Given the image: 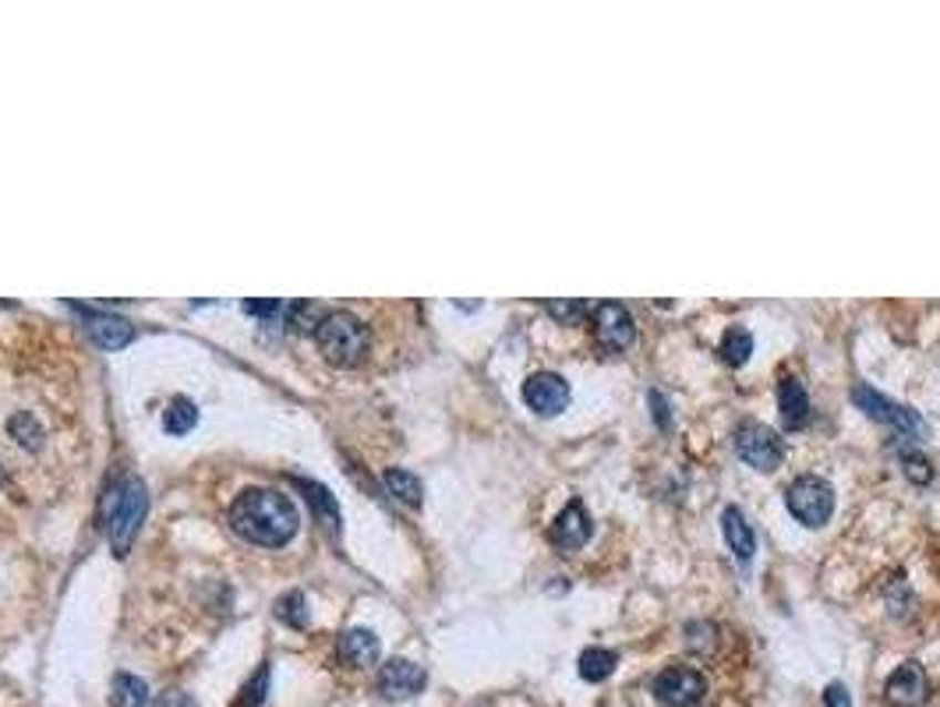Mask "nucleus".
Returning <instances> with one entry per match:
<instances>
[{
  "instance_id": "2f4dec72",
  "label": "nucleus",
  "mask_w": 940,
  "mask_h": 707,
  "mask_svg": "<svg viewBox=\"0 0 940 707\" xmlns=\"http://www.w3.org/2000/svg\"><path fill=\"white\" fill-rule=\"evenodd\" d=\"M651 407H654V421H658L661 428H669V424H672V418H669V400L661 397L658 389L651 393Z\"/></svg>"
},
{
  "instance_id": "6ab92c4d",
  "label": "nucleus",
  "mask_w": 940,
  "mask_h": 707,
  "mask_svg": "<svg viewBox=\"0 0 940 707\" xmlns=\"http://www.w3.org/2000/svg\"><path fill=\"white\" fill-rule=\"evenodd\" d=\"M385 489H390V495L393 499H400L403 506H421V499H425V485H421V478L417 474H411V471H403V468H390L385 471Z\"/></svg>"
},
{
  "instance_id": "9d476101",
  "label": "nucleus",
  "mask_w": 940,
  "mask_h": 707,
  "mask_svg": "<svg viewBox=\"0 0 940 707\" xmlns=\"http://www.w3.org/2000/svg\"><path fill=\"white\" fill-rule=\"evenodd\" d=\"M425 683H428L425 668L411 658H390L379 668V694L385 700H411L425 690Z\"/></svg>"
},
{
  "instance_id": "5701e85b",
  "label": "nucleus",
  "mask_w": 940,
  "mask_h": 707,
  "mask_svg": "<svg viewBox=\"0 0 940 707\" xmlns=\"http://www.w3.org/2000/svg\"><path fill=\"white\" fill-rule=\"evenodd\" d=\"M276 619H283L293 629H304L308 626V602L301 591H290L276 602Z\"/></svg>"
},
{
  "instance_id": "0eeeda50",
  "label": "nucleus",
  "mask_w": 940,
  "mask_h": 707,
  "mask_svg": "<svg viewBox=\"0 0 940 707\" xmlns=\"http://www.w3.org/2000/svg\"><path fill=\"white\" fill-rule=\"evenodd\" d=\"M707 694V679L693 665H669L654 679V697L665 707H693Z\"/></svg>"
},
{
  "instance_id": "9b49d317",
  "label": "nucleus",
  "mask_w": 940,
  "mask_h": 707,
  "mask_svg": "<svg viewBox=\"0 0 940 707\" xmlns=\"http://www.w3.org/2000/svg\"><path fill=\"white\" fill-rule=\"evenodd\" d=\"M591 531H595V524H591V516H587L583 502L574 499V502H566L562 513L556 516V524H551L548 537H551V545H556L559 552L569 555V552H577V549H583L587 542H591Z\"/></svg>"
},
{
  "instance_id": "20e7f679",
  "label": "nucleus",
  "mask_w": 940,
  "mask_h": 707,
  "mask_svg": "<svg viewBox=\"0 0 940 707\" xmlns=\"http://www.w3.org/2000/svg\"><path fill=\"white\" fill-rule=\"evenodd\" d=\"M788 513L806 527H824L835 513V489L817 474H803L785 492Z\"/></svg>"
},
{
  "instance_id": "4be33fe9",
  "label": "nucleus",
  "mask_w": 940,
  "mask_h": 707,
  "mask_svg": "<svg viewBox=\"0 0 940 707\" xmlns=\"http://www.w3.org/2000/svg\"><path fill=\"white\" fill-rule=\"evenodd\" d=\"M195 424H198V407L188 397H174L167 411H163V428H167L171 436H184V432H192Z\"/></svg>"
},
{
  "instance_id": "b1692460",
  "label": "nucleus",
  "mask_w": 940,
  "mask_h": 707,
  "mask_svg": "<svg viewBox=\"0 0 940 707\" xmlns=\"http://www.w3.org/2000/svg\"><path fill=\"white\" fill-rule=\"evenodd\" d=\"M545 311L551 315V319H559L562 326H574V322H580L583 315H591V305L587 301H580V297H556V301H545Z\"/></svg>"
},
{
  "instance_id": "7c9ffc66",
  "label": "nucleus",
  "mask_w": 940,
  "mask_h": 707,
  "mask_svg": "<svg viewBox=\"0 0 940 707\" xmlns=\"http://www.w3.org/2000/svg\"><path fill=\"white\" fill-rule=\"evenodd\" d=\"M824 704L827 707H853V697H849V690H845V683H831L824 690Z\"/></svg>"
},
{
  "instance_id": "bb28decb",
  "label": "nucleus",
  "mask_w": 940,
  "mask_h": 707,
  "mask_svg": "<svg viewBox=\"0 0 940 707\" xmlns=\"http://www.w3.org/2000/svg\"><path fill=\"white\" fill-rule=\"evenodd\" d=\"M266 694H269V665H258V673L245 683L237 707H262Z\"/></svg>"
},
{
  "instance_id": "2eb2a0df",
  "label": "nucleus",
  "mask_w": 940,
  "mask_h": 707,
  "mask_svg": "<svg viewBox=\"0 0 940 707\" xmlns=\"http://www.w3.org/2000/svg\"><path fill=\"white\" fill-rule=\"evenodd\" d=\"M337 655H340V662H347L350 668H364V665H375V662H379L382 647H379V637L372 634V629L354 626V629H347V634L340 637Z\"/></svg>"
},
{
  "instance_id": "f257e3e1",
  "label": "nucleus",
  "mask_w": 940,
  "mask_h": 707,
  "mask_svg": "<svg viewBox=\"0 0 940 707\" xmlns=\"http://www.w3.org/2000/svg\"><path fill=\"white\" fill-rule=\"evenodd\" d=\"M298 506L276 489H245L230 506V527L251 545L280 549L298 534Z\"/></svg>"
},
{
  "instance_id": "f3484780",
  "label": "nucleus",
  "mask_w": 940,
  "mask_h": 707,
  "mask_svg": "<svg viewBox=\"0 0 940 707\" xmlns=\"http://www.w3.org/2000/svg\"><path fill=\"white\" fill-rule=\"evenodd\" d=\"M110 704L114 707H145L149 704V683L132 676V673H117L114 683H110Z\"/></svg>"
},
{
  "instance_id": "39448f33",
  "label": "nucleus",
  "mask_w": 940,
  "mask_h": 707,
  "mask_svg": "<svg viewBox=\"0 0 940 707\" xmlns=\"http://www.w3.org/2000/svg\"><path fill=\"white\" fill-rule=\"evenodd\" d=\"M735 453H740L753 471L761 474H771L782 468L785 460V445H782V436L774 432L771 424H761V421H743L740 428H735Z\"/></svg>"
},
{
  "instance_id": "c85d7f7f",
  "label": "nucleus",
  "mask_w": 940,
  "mask_h": 707,
  "mask_svg": "<svg viewBox=\"0 0 940 707\" xmlns=\"http://www.w3.org/2000/svg\"><path fill=\"white\" fill-rule=\"evenodd\" d=\"M153 707H198V704H195V697H192V694H184V690H167V694H159V697L153 700Z\"/></svg>"
},
{
  "instance_id": "ddd939ff",
  "label": "nucleus",
  "mask_w": 940,
  "mask_h": 707,
  "mask_svg": "<svg viewBox=\"0 0 940 707\" xmlns=\"http://www.w3.org/2000/svg\"><path fill=\"white\" fill-rule=\"evenodd\" d=\"M82 319H85V329L89 337L96 340L103 350H121L135 340V326L121 319V315H110V311H92V308H79Z\"/></svg>"
},
{
  "instance_id": "a878e982",
  "label": "nucleus",
  "mask_w": 940,
  "mask_h": 707,
  "mask_svg": "<svg viewBox=\"0 0 940 707\" xmlns=\"http://www.w3.org/2000/svg\"><path fill=\"white\" fill-rule=\"evenodd\" d=\"M8 428H11V436H14L18 442L29 445V450H40V445H43V428L35 424V418H32V414H25V411H22V414H14Z\"/></svg>"
},
{
  "instance_id": "c756f323",
  "label": "nucleus",
  "mask_w": 940,
  "mask_h": 707,
  "mask_svg": "<svg viewBox=\"0 0 940 707\" xmlns=\"http://www.w3.org/2000/svg\"><path fill=\"white\" fill-rule=\"evenodd\" d=\"M248 315H258V319H272V315H283V301H245Z\"/></svg>"
},
{
  "instance_id": "423d86ee",
  "label": "nucleus",
  "mask_w": 940,
  "mask_h": 707,
  "mask_svg": "<svg viewBox=\"0 0 940 707\" xmlns=\"http://www.w3.org/2000/svg\"><path fill=\"white\" fill-rule=\"evenodd\" d=\"M853 400L859 403V411H866L874 421H884V424L895 428V432H901V436H912V439H923V436H927V421L919 418L912 407L895 403L891 397L877 393L874 386L856 382V386H853Z\"/></svg>"
},
{
  "instance_id": "473e14b6",
  "label": "nucleus",
  "mask_w": 940,
  "mask_h": 707,
  "mask_svg": "<svg viewBox=\"0 0 940 707\" xmlns=\"http://www.w3.org/2000/svg\"><path fill=\"white\" fill-rule=\"evenodd\" d=\"M0 481H4V471H0Z\"/></svg>"
},
{
  "instance_id": "f03ea898",
  "label": "nucleus",
  "mask_w": 940,
  "mask_h": 707,
  "mask_svg": "<svg viewBox=\"0 0 940 707\" xmlns=\"http://www.w3.org/2000/svg\"><path fill=\"white\" fill-rule=\"evenodd\" d=\"M145 510H149V492H145V481L138 474H121L110 481V489L103 495V524H106V537L114 545L117 560H124L132 552V542L145 520Z\"/></svg>"
},
{
  "instance_id": "393cba45",
  "label": "nucleus",
  "mask_w": 940,
  "mask_h": 707,
  "mask_svg": "<svg viewBox=\"0 0 940 707\" xmlns=\"http://www.w3.org/2000/svg\"><path fill=\"white\" fill-rule=\"evenodd\" d=\"M326 308L322 305H316V301H298V305H290V326L298 329V332H316L319 326H322V319H326Z\"/></svg>"
},
{
  "instance_id": "1a4fd4ad",
  "label": "nucleus",
  "mask_w": 940,
  "mask_h": 707,
  "mask_svg": "<svg viewBox=\"0 0 940 707\" xmlns=\"http://www.w3.org/2000/svg\"><path fill=\"white\" fill-rule=\"evenodd\" d=\"M524 403L534 414L556 418V414L566 411V403H569V382L559 376V371H534V376L524 382Z\"/></svg>"
},
{
  "instance_id": "cd10ccee",
  "label": "nucleus",
  "mask_w": 940,
  "mask_h": 707,
  "mask_svg": "<svg viewBox=\"0 0 940 707\" xmlns=\"http://www.w3.org/2000/svg\"><path fill=\"white\" fill-rule=\"evenodd\" d=\"M901 463H906V474H909L912 481H919V485H927V481L933 478L927 457L919 453V450H901Z\"/></svg>"
},
{
  "instance_id": "dca6fc26",
  "label": "nucleus",
  "mask_w": 940,
  "mask_h": 707,
  "mask_svg": "<svg viewBox=\"0 0 940 707\" xmlns=\"http://www.w3.org/2000/svg\"><path fill=\"white\" fill-rule=\"evenodd\" d=\"M778 411H782V424L785 428H799L809 421V397L799 379L785 376L778 382Z\"/></svg>"
},
{
  "instance_id": "7ed1b4c3",
  "label": "nucleus",
  "mask_w": 940,
  "mask_h": 707,
  "mask_svg": "<svg viewBox=\"0 0 940 707\" xmlns=\"http://www.w3.org/2000/svg\"><path fill=\"white\" fill-rule=\"evenodd\" d=\"M322 358L337 368H354L368 354V329L354 311H329L316 329Z\"/></svg>"
},
{
  "instance_id": "a211bd4d",
  "label": "nucleus",
  "mask_w": 940,
  "mask_h": 707,
  "mask_svg": "<svg viewBox=\"0 0 940 707\" xmlns=\"http://www.w3.org/2000/svg\"><path fill=\"white\" fill-rule=\"evenodd\" d=\"M293 485L308 495V502L316 506V516L329 531H340V506H337V499L329 495V489H322L319 481H304V478H293Z\"/></svg>"
},
{
  "instance_id": "6e6552de",
  "label": "nucleus",
  "mask_w": 940,
  "mask_h": 707,
  "mask_svg": "<svg viewBox=\"0 0 940 707\" xmlns=\"http://www.w3.org/2000/svg\"><path fill=\"white\" fill-rule=\"evenodd\" d=\"M591 319H595V332H598V340H601L605 350L619 354V350H626V347L637 340V322H633L630 308H626L622 301H601V305H595V308H591Z\"/></svg>"
},
{
  "instance_id": "4468645a",
  "label": "nucleus",
  "mask_w": 940,
  "mask_h": 707,
  "mask_svg": "<svg viewBox=\"0 0 940 707\" xmlns=\"http://www.w3.org/2000/svg\"><path fill=\"white\" fill-rule=\"evenodd\" d=\"M722 531H725V542H729V549L735 555V563L750 566L753 555H757V534H753V527L746 524V516H743L740 506H725Z\"/></svg>"
},
{
  "instance_id": "412c9836",
  "label": "nucleus",
  "mask_w": 940,
  "mask_h": 707,
  "mask_svg": "<svg viewBox=\"0 0 940 707\" xmlns=\"http://www.w3.org/2000/svg\"><path fill=\"white\" fill-rule=\"evenodd\" d=\"M717 354H722L725 365H732V368L746 365L750 354H753V332L743 329V326H732L725 337H722V347H717Z\"/></svg>"
},
{
  "instance_id": "f8f14e48",
  "label": "nucleus",
  "mask_w": 940,
  "mask_h": 707,
  "mask_svg": "<svg viewBox=\"0 0 940 707\" xmlns=\"http://www.w3.org/2000/svg\"><path fill=\"white\" fill-rule=\"evenodd\" d=\"M927 673L919 662H901L895 673L888 676V683H884V700H888L891 707H919L927 700Z\"/></svg>"
},
{
  "instance_id": "aec40b11",
  "label": "nucleus",
  "mask_w": 940,
  "mask_h": 707,
  "mask_svg": "<svg viewBox=\"0 0 940 707\" xmlns=\"http://www.w3.org/2000/svg\"><path fill=\"white\" fill-rule=\"evenodd\" d=\"M616 665H619L616 650H608V647H587L583 655H580V676H583L587 683H601V679H608V676L616 673Z\"/></svg>"
}]
</instances>
